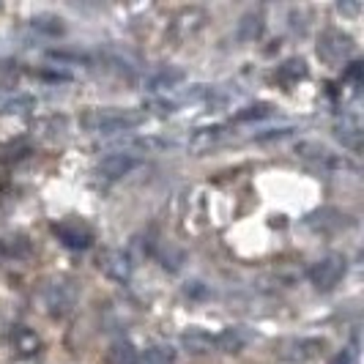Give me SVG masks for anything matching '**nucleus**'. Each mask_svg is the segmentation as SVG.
<instances>
[{
    "label": "nucleus",
    "instance_id": "f257e3e1",
    "mask_svg": "<svg viewBox=\"0 0 364 364\" xmlns=\"http://www.w3.org/2000/svg\"><path fill=\"white\" fill-rule=\"evenodd\" d=\"M143 121L146 115L132 107H93L82 115V127L88 132H132Z\"/></svg>",
    "mask_w": 364,
    "mask_h": 364
},
{
    "label": "nucleus",
    "instance_id": "f03ea898",
    "mask_svg": "<svg viewBox=\"0 0 364 364\" xmlns=\"http://www.w3.org/2000/svg\"><path fill=\"white\" fill-rule=\"evenodd\" d=\"M318 58L326 66H346L348 60L356 53V41L343 33V31H323L318 36V47H315Z\"/></svg>",
    "mask_w": 364,
    "mask_h": 364
},
{
    "label": "nucleus",
    "instance_id": "7ed1b4c3",
    "mask_svg": "<svg viewBox=\"0 0 364 364\" xmlns=\"http://www.w3.org/2000/svg\"><path fill=\"white\" fill-rule=\"evenodd\" d=\"M296 154L301 159L312 162L315 167H323V170H353L356 167L353 159H348L346 154H337L334 148H328L321 140H301V143H296Z\"/></svg>",
    "mask_w": 364,
    "mask_h": 364
},
{
    "label": "nucleus",
    "instance_id": "20e7f679",
    "mask_svg": "<svg viewBox=\"0 0 364 364\" xmlns=\"http://www.w3.org/2000/svg\"><path fill=\"white\" fill-rule=\"evenodd\" d=\"M346 272H348V260L343 255H337V252H331V255L321 257L318 263H312L307 277H310V282L318 291H331L334 285H340V279L346 277Z\"/></svg>",
    "mask_w": 364,
    "mask_h": 364
},
{
    "label": "nucleus",
    "instance_id": "39448f33",
    "mask_svg": "<svg viewBox=\"0 0 364 364\" xmlns=\"http://www.w3.org/2000/svg\"><path fill=\"white\" fill-rule=\"evenodd\" d=\"M53 233L58 236V241L69 250H88L93 244V230L91 225H85L82 219H60L53 225Z\"/></svg>",
    "mask_w": 364,
    "mask_h": 364
},
{
    "label": "nucleus",
    "instance_id": "423d86ee",
    "mask_svg": "<svg viewBox=\"0 0 364 364\" xmlns=\"http://www.w3.org/2000/svg\"><path fill=\"white\" fill-rule=\"evenodd\" d=\"M205 22H208V14L203 9H198V6L181 9L173 17V22H170V36L176 38V41H189V38H195L205 28Z\"/></svg>",
    "mask_w": 364,
    "mask_h": 364
},
{
    "label": "nucleus",
    "instance_id": "0eeeda50",
    "mask_svg": "<svg viewBox=\"0 0 364 364\" xmlns=\"http://www.w3.org/2000/svg\"><path fill=\"white\" fill-rule=\"evenodd\" d=\"M74 301H77V291H74L72 282H66V279H58V282H50L47 288H44V304L50 307L53 315H66V312H72Z\"/></svg>",
    "mask_w": 364,
    "mask_h": 364
},
{
    "label": "nucleus",
    "instance_id": "6e6552de",
    "mask_svg": "<svg viewBox=\"0 0 364 364\" xmlns=\"http://www.w3.org/2000/svg\"><path fill=\"white\" fill-rule=\"evenodd\" d=\"M323 340H315V337H299V340H288L282 350H279V356L282 359H288V362H310L315 356H321V350H323Z\"/></svg>",
    "mask_w": 364,
    "mask_h": 364
},
{
    "label": "nucleus",
    "instance_id": "1a4fd4ad",
    "mask_svg": "<svg viewBox=\"0 0 364 364\" xmlns=\"http://www.w3.org/2000/svg\"><path fill=\"white\" fill-rule=\"evenodd\" d=\"M99 269L107 274L109 279H118V282H127L132 277V260L124 250H107L105 255L99 257Z\"/></svg>",
    "mask_w": 364,
    "mask_h": 364
},
{
    "label": "nucleus",
    "instance_id": "9d476101",
    "mask_svg": "<svg viewBox=\"0 0 364 364\" xmlns=\"http://www.w3.org/2000/svg\"><path fill=\"white\" fill-rule=\"evenodd\" d=\"M183 80H186V72L178 69V66H162L159 72H154L148 77V91L154 93H167V91H176L178 85H181Z\"/></svg>",
    "mask_w": 364,
    "mask_h": 364
},
{
    "label": "nucleus",
    "instance_id": "9b49d317",
    "mask_svg": "<svg viewBox=\"0 0 364 364\" xmlns=\"http://www.w3.org/2000/svg\"><path fill=\"white\" fill-rule=\"evenodd\" d=\"M134 164H137L134 154H107V156L99 162V176L107 178V181H115V178L127 176Z\"/></svg>",
    "mask_w": 364,
    "mask_h": 364
},
{
    "label": "nucleus",
    "instance_id": "f8f14e48",
    "mask_svg": "<svg viewBox=\"0 0 364 364\" xmlns=\"http://www.w3.org/2000/svg\"><path fill=\"white\" fill-rule=\"evenodd\" d=\"M247 343H250V334L241 326L222 328L217 337H214V348L222 350V353H238V350H244Z\"/></svg>",
    "mask_w": 364,
    "mask_h": 364
},
{
    "label": "nucleus",
    "instance_id": "ddd939ff",
    "mask_svg": "<svg viewBox=\"0 0 364 364\" xmlns=\"http://www.w3.org/2000/svg\"><path fill=\"white\" fill-rule=\"evenodd\" d=\"M222 134H225V129L222 127H203V129H195L192 134H189V140H186V148L189 151H195V154H203V151H208V148H214L222 140Z\"/></svg>",
    "mask_w": 364,
    "mask_h": 364
},
{
    "label": "nucleus",
    "instance_id": "4468645a",
    "mask_svg": "<svg viewBox=\"0 0 364 364\" xmlns=\"http://www.w3.org/2000/svg\"><path fill=\"white\" fill-rule=\"evenodd\" d=\"M181 343H183V348H189L192 353H208V350L214 348V337H211L208 331H203V328H189V331L181 334Z\"/></svg>",
    "mask_w": 364,
    "mask_h": 364
},
{
    "label": "nucleus",
    "instance_id": "2eb2a0df",
    "mask_svg": "<svg viewBox=\"0 0 364 364\" xmlns=\"http://www.w3.org/2000/svg\"><path fill=\"white\" fill-rule=\"evenodd\" d=\"M304 77H307V63H304L301 58H291V60H285V63L277 69V80L285 82V85H296V82L304 80Z\"/></svg>",
    "mask_w": 364,
    "mask_h": 364
},
{
    "label": "nucleus",
    "instance_id": "dca6fc26",
    "mask_svg": "<svg viewBox=\"0 0 364 364\" xmlns=\"http://www.w3.org/2000/svg\"><path fill=\"white\" fill-rule=\"evenodd\" d=\"M260 31H263V17L257 11H250V14H244V17L238 19L236 36L241 41H255L260 36Z\"/></svg>",
    "mask_w": 364,
    "mask_h": 364
},
{
    "label": "nucleus",
    "instance_id": "f3484780",
    "mask_svg": "<svg viewBox=\"0 0 364 364\" xmlns=\"http://www.w3.org/2000/svg\"><path fill=\"white\" fill-rule=\"evenodd\" d=\"M137 364H176V350L170 346H151L137 356Z\"/></svg>",
    "mask_w": 364,
    "mask_h": 364
},
{
    "label": "nucleus",
    "instance_id": "a211bd4d",
    "mask_svg": "<svg viewBox=\"0 0 364 364\" xmlns=\"http://www.w3.org/2000/svg\"><path fill=\"white\" fill-rule=\"evenodd\" d=\"M337 137L350 148L359 146V140H362V124H359V118L356 115H346L343 124L337 127Z\"/></svg>",
    "mask_w": 364,
    "mask_h": 364
},
{
    "label": "nucleus",
    "instance_id": "6ab92c4d",
    "mask_svg": "<svg viewBox=\"0 0 364 364\" xmlns=\"http://www.w3.org/2000/svg\"><path fill=\"white\" fill-rule=\"evenodd\" d=\"M11 340H14V346H17V350L22 353V356H31V353H36L38 348H41V343H38L36 334H33L31 328H25V326L14 328Z\"/></svg>",
    "mask_w": 364,
    "mask_h": 364
},
{
    "label": "nucleus",
    "instance_id": "aec40b11",
    "mask_svg": "<svg viewBox=\"0 0 364 364\" xmlns=\"http://www.w3.org/2000/svg\"><path fill=\"white\" fill-rule=\"evenodd\" d=\"M137 350H134V346L132 343H115V346H109L107 350V359L105 362L107 364H137Z\"/></svg>",
    "mask_w": 364,
    "mask_h": 364
},
{
    "label": "nucleus",
    "instance_id": "412c9836",
    "mask_svg": "<svg viewBox=\"0 0 364 364\" xmlns=\"http://www.w3.org/2000/svg\"><path fill=\"white\" fill-rule=\"evenodd\" d=\"M33 28L41 31V33H50V36H58V33H63V31H66L63 19L53 17V14H38V17H33Z\"/></svg>",
    "mask_w": 364,
    "mask_h": 364
},
{
    "label": "nucleus",
    "instance_id": "4be33fe9",
    "mask_svg": "<svg viewBox=\"0 0 364 364\" xmlns=\"http://www.w3.org/2000/svg\"><path fill=\"white\" fill-rule=\"evenodd\" d=\"M263 115H272L269 105H257V107H247L244 112H238L236 121H250V118H263Z\"/></svg>",
    "mask_w": 364,
    "mask_h": 364
},
{
    "label": "nucleus",
    "instance_id": "5701e85b",
    "mask_svg": "<svg viewBox=\"0 0 364 364\" xmlns=\"http://www.w3.org/2000/svg\"><path fill=\"white\" fill-rule=\"evenodd\" d=\"M17 77V69L11 66V63H0V82L6 85V82H11Z\"/></svg>",
    "mask_w": 364,
    "mask_h": 364
},
{
    "label": "nucleus",
    "instance_id": "b1692460",
    "mask_svg": "<svg viewBox=\"0 0 364 364\" xmlns=\"http://www.w3.org/2000/svg\"><path fill=\"white\" fill-rule=\"evenodd\" d=\"M337 11L340 14H359L362 11V3H337Z\"/></svg>",
    "mask_w": 364,
    "mask_h": 364
},
{
    "label": "nucleus",
    "instance_id": "393cba45",
    "mask_svg": "<svg viewBox=\"0 0 364 364\" xmlns=\"http://www.w3.org/2000/svg\"><path fill=\"white\" fill-rule=\"evenodd\" d=\"M331 364H353V353H350V350H343Z\"/></svg>",
    "mask_w": 364,
    "mask_h": 364
}]
</instances>
